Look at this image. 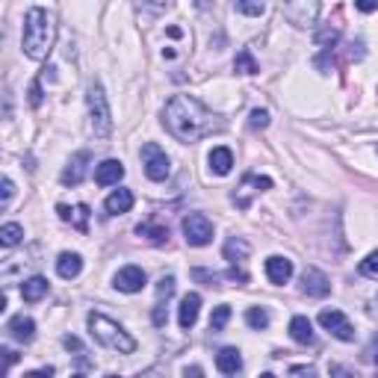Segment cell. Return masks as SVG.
<instances>
[{
  "label": "cell",
  "mask_w": 378,
  "mask_h": 378,
  "mask_svg": "<svg viewBox=\"0 0 378 378\" xmlns=\"http://www.w3.org/2000/svg\"><path fill=\"white\" fill-rule=\"evenodd\" d=\"M163 125L172 136L183 145L198 142V139L210 136V133H219L225 127L222 118L213 110H207V106L198 98H192V94H174L163 110Z\"/></svg>",
  "instance_id": "1"
},
{
  "label": "cell",
  "mask_w": 378,
  "mask_h": 378,
  "mask_svg": "<svg viewBox=\"0 0 378 378\" xmlns=\"http://www.w3.org/2000/svg\"><path fill=\"white\" fill-rule=\"evenodd\" d=\"M53 38H57V21L48 9L42 6H33L27 9L24 15V33H21V50L24 57H30L36 62H42L50 48H53Z\"/></svg>",
  "instance_id": "2"
},
{
  "label": "cell",
  "mask_w": 378,
  "mask_h": 378,
  "mask_svg": "<svg viewBox=\"0 0 378 378\" xmlns=\"http://www.w3.org/2000/svg\"><path fill=\"white\" fill-rule=\"evenodd\" d=\"M89 331L101 346L113 349V352H118V355H133L136 352V340H133V337L121 328L115 319L98 314V310H92L89 314Z\"/></svg>",
  "instance_id": "3"
},
{
  "label": "cell",
  "mask_w": 378,
  "mask_h": 378,
  "mask_svg": "<svg viewBox=\"0 0 378 378\" xmlns=\"http://www.w3.org/2000/svg\"><path fill=\"white\" fill-rule=\"evenodd\" d=\"M86 106H89V127L94 133V139H110L113 133V113H110V101H106V92L98 80L89 83L86 92Z\"/></svg>",
  "instance_id": "4"
},
{
  "label": "cell",
  "mask_w": 378,
  "mask_h": 378,
  "mask_svg": "<svg viewBox=\"0 0 378 378\" xmlns=\"http://www.w3.org/2000/svg\"><path fill=\"white\" fill-rule=\"evenodd\" d=\"M281 12L293 27H314L319 21L322 4L319 0H281Z\"/></svg>",
  "instance_id": "5"
},
{
  "label": "cell",
  "mask_w": 378,
  "mask_h": 378,
  "mask_svg": "<svg viewBox=\"0 0 378 378\" xmlns=\"http://www.w3.org/2000/svg\"><path fill=\"white\" fill-rule=\"evenodd\" d=\"M142 166H145V174L151 181H166L169 178V172H172V163H169V157H166V151L160 145H154V142H148V145H142Z\"/></svg>",
  "instance_id": "6"
},
{
  "label": "cell",
  "mask_w": 378,
  "mask_h": 378,
  "mask_svg": "<svg viewBox=\"0 0 378 378\" xmlns=\"http://www.w3.org/2000/svg\"><path fill=\"white\" fill-rule=\"evenodd\" d=\"M181 227H183V237H186L189 246L201 248V246H210L213 242V222L204 213H189Z\"/></svg>",
  "instance_id": "7"
},
{
  "label": "cell",
  "mask_w": 378,
  "mask_h": 378,
  "mask_svg": "<svg viewBox=\"0 0 378 378\" xmlns=\"http://www.w3.org/2000/svg\"><path fill=\"white\" fill-rule=\"evenodd\" d=\"M319 326L326 328V331H331L337 340H343V343H349V340H355V328H352V322H349L340 310H322L319 314Z\"/></svg>",
  "instance_id": "8"
},
{
  "label": "cell",
  "mask_w": 378,
  "mask_h": 378,
  "mask_svg": "<svg viewBox=\"0 0 378 378\" xmlns=\"http://www.w3.org/2000/svg\"><path fill=\"white\" fill-rule=\"evenodd\" d=\"M148 284V275H145V269L142 266H121L115 278H113V287L121 290V293H142V287Z\"/></svg>",
  "instance_id": "9"
},
{
  "label": "cell",
  "mask_w": 378,
  "mask_h": 378,
  "mask_svg": "<svg viewBox=\"0 0 378 378\" xmlns=\"http://www.w3.org/2000/svg\"><path fill=\"white\" fill-rule=\"evenodd\" d=\"M302 293L310 295V299H326V295L331 293L328 275L322 272V269H316V266H307L302 272Z\"/></svg>",
  "instance_id": "10"
},
{
  "label": "cell",
  "mask_w": 378,
  "mask_h": 378,
  "mask_svg": "<svg viewBox=\"0 0 378 378\" xmlns=\"http://www.w3.org/2000/svg\"><path fill=\"white\" fill-rule=\"evenodd\" d=\"M198 310H201V295L198 293H186L181 299V307H178V326L183 331H189L198 322Z\"/></svg>",
  "instance_id": "11"
},
{
  "label": "cell",
  "mask_w": 378,
  "mask_h": 378,
  "mask_svg": "<svg viewBox=\"0 0 378 378\" xmlns=\"http://www.w3.org/2000/svg\"><path fill=\"white\" fill-rule=\"evenodd\" d=\"M89 160H92V154H89V151L74 154V157L69 160V166L62 169V178H59V181H62L65 186H77L80 181L86 178V163H89Z\"/></svg>",
  "instance_id": "12"
},
{
  "label": "cell",
  "mask_w": 378,
  "mask_h": 378,
  "mask_svg": "<svg viewBox=\"0 0 378 378\" xmlns=\"http://www.w3.org/2000/svg\"><path fill=\"white\" fill-rule=\"evenodd\" d=\"M125 178V163L121 160H104L101 166H94V183L98 186H113Z\"/></svg>",
  "instance_id": "13"
},
{
  "label": "cell",
  "mask_w": 378,
  "mask_h": 378,
  "mask_svg": "<svg viewBox=\"0 0 378 378\" xmlns=\"http://www.w3.org/2000/svg\"><path fill=\"white\" fill-rule=\"evenodd\" d=\"M266 278L272 281V284H287L293 278V260L287 258H281V254H272V258L266 260Z\"/></svg>",
  "instance_id": "14"
},
{
  "label": "cell",
  "mask_w": 378,
  "mask_h": 378,
  "mask_svg": "<svg viewBox=\"0 0 378 378\" xmlns=\"http://www.w3.org/2000/svg\"><path fill=\"white\" fill-rule=\"evenodd\" d=\"M6 331L15 337L18 343H30L33 337H36V322L30 316H24V314H15V316L6 322Z\"/></svg>",
  "instance_id": "15"
},
{
  "label": "cell",
  "mask_w": 378,
  "mask_h": 378,
  "mask_svg": "<svg viewBox=\"0 0 378 378\" xmlns=\"http://www.w3.org/2000/svg\"><path fill=\"white\" fill-rule=\"evenodd\" d=\"M207 163H210V172H213V174L225 178V174L234 169V151H231V148H225V145L213 148L210 157H207Z\"/></svg>",
  "instance_id": "16"
},
{
  "label": "cell",
  "mask_w": 378,
  "mask_h": 378,
  "mask_svg": "<svg viewBox=\"0 0 378 378\" xmlns=\"http://www.w3.org/2000/svg\"><path fill=\"white\" fill-rule=\"evenodd\" d=\"M48 290H50V284H48V278H42V275H33V278H27L24 284H21V299L24 302H42L45 295H48Z\"/></svg>",
  "instance_id": "17"
},
{
  "label": "cell",
  "mask_w": 378,
  "mask_h": 378,
  "mask_svg": "<svg viewBox=\"0 0 378 378\" xmlns=\"http://www.w3.org/2000/svg\"><path fill=\"white\" fill-rule=\"evenodd\" d=\"M216 370H219L222 375H237V372L242 370V355H239V349H234V346L222 349V352L216 355Z\"/></svg>",
  "instance_id": "18"
},
{
  "label": "cell",
  "mask_w": 378,
  "mask_h": 378,
  "mask_svg": "<svg viewBox=\"0 0 378 378\" xmlns=\"http://www.w3.org/2000/svg\"><path fill=\"white\" fill-rule=\"evenodd\" d=\"M57 272H59V278H65V281L77 278L80 272H83V258H80V254H74V251H62L59 260H57Z\"/></svg>",
  "instance_id": "19"
},
{
  "label": "cell",
  "mask_w": 378,
  "mask_h": 378,
  "mask_svg": "<svg viewBox=\"0 0 378 378\" xmlns=\"http://www.w3.org/2000/svg\"><path fill=\"white\" fill-rule=\"evenodd\" d=\"M130 207H133V192L130 189H115V192L104 201V210L110 216H121V213H127Z\"/></svg>",
  "instance_id": "20"
},
{
  "label": "cell",
  "mask_w": 378,
  "mask_h": 378,
  "mask_svg": "<svg viewBox=\"0 0 378 378\" xmlns=\"http://www.w3.org/2000/svg\"><path fill=\"white\" fill-rule=\"evenodd\" d=\"M290 337L295 343H302V346L314 343V326H310V319L307 316H293L290 319Z\"/></svg>",
  "instance_id": "21"
},
{
  "label": "cell",
  "mask_w": 378,
  "mask_h": 378,
  "mask_svg": "<svg viewBox=\"0 0 378 378\" xmlns=\"http://www.w3.org/2000/svg\"><path fill=\"white\" fill-rule=\"evenodd\" d=\"M57 213H59V219H62V222H74L80 231H86V222H89V207H86V204H77L74 210H71V207H65V204H59Z\"/></svg>",
  "instance_id": "22"
},
{
  "label": "cell",
  "mask_w": 378,
  "mask_h": 378,
  "mask_svg": "<svg viewBox=\"0 0 378 378\" xmlns=\"http://www.w3.org/2000/svg\"><path fill=\"white\" fill-rule=\"evenodd\" d=\"M248 251L251 248H248V242L242 237H231L225 242V260H231V263H242L248 258Z\"/></svg>",
  "instance_id": "23"
},
{
  "label": "cell",
  "mask_w": 378,
  "mask_h": 378,
  "mask_svg": "<svg viewBox=\"0 0 378 378\" xmlns=\"http://www.w3.org/2000/svg\"><path fill=\"white\" fill-rule=\"evenodd\" d=\"M234 71H237V74H258V71H260V65H258V59L251 57V50H248V48H242V50L237 53Z\"/></svg>",
  "instance_id": "24"
},
{
  "label": "cell",
  "mask_w": 378,
  "mask_h": 378,
  "mask_svg": "<svg viewBox=\"0 0 378 378\" xmlns=\"http://www.w3.org/2000/svg\"><path fill=\"white\" fill-rule=\"evenodd\" d=\"M21 239H24V227L18 222H6L4 227H0V246L12 248V246H18Z\"/></svg>",
  "instance_id": "25"
},
{
  "label": "cell",
  "mask_w": 378,
  "mask_h": 378,
  "mask_svg": "<svg viewBox=\"0 0 378 378\" xmlns=\"http://www.w3.org/2000/svg\"><path fill=\"white\" fill-rule=\"evenodd\" d=\"M136 234L139 237H148L151 242H166L169 239V227H163V225H154V222H142V225H136Z\"/></svg>",
  "instance_id": "26"
},
{
  "label": "cell",
  "mask_w": 378,
  "mask_h": 378,
  "mask_svg": "<svg viewBox=\"0 0 378 378\" xmlns=\"http://www.w3.org/2000/svg\"><path fill=\"white\" fill-rule=\"evenodd\" d=\"M246 322H248V328L263 331V328L269 326V314H266V307H248V310H246Z\"/></svg>",
  "instance_id": "27"
},
{
  "label": "cell",
  "mask_w": 378,
  "mask_h": 378,
  "mask_svg": "<svg viewBox=\"0 0 378 378\" xmlns=\"http://www.w3.org/2000/svg\"><path fill=\"white\" fill-rule=\"evenodd\" d=\"M234 9L239 12V15H248V18H258L263 15V0H234Z\"/></svg>",
  "instance_id": "28"
},
{
  "label": "cell",
  "mask_w": 378,
  "mask_h": 378,
  "mask_svg": "<svg viewBox=\"0 0 378 378\" xmlns=\"http://www.w3.org/2000/svg\"><path fill=\"white\" fill-rule=\"evenodd\" d=\"M337 42H340V30L337 27H322L316 33V48H334Z\"/></svg>",
  "instance_id": "29"
},
{
  "label": "cell",
  "mask_w": 378,
  "mask_h": 378,
  "mask_svg": "<svg viewBox=\"0 0 378 378\" xmlns=\"http://www.w3.org/2000/svg\"><path fill=\"white\" fill-rule=\"evenodd\" d=\"M358 272H360L363 278H372V281H378V251L367 254V258H363V260H360V266H358Z\"/></svg>",
  "instance_id": "30"
},
{
  "label": "cell",
  "mask_w": 378,
  "mask_h": 378,
  "mask_svg": "<svg viewBox=\"0 0 378 378\" xmlns=\"http://www.w3.org/2000/svg\"><path fill=\"white\" fill-rule=\"evenodd\" d=\"M227 319H231V307L219 304V307L213 310V316H210V331H222L227 326Z\"/></svg>",
  "instance_id": "31"
},
{
  "label": "cell",
  "mask_w": 378,
  "mask_h": 378,
  "mask_svg": "<svg viewBox=\"0 0 378 378\" xmlns=\"http://www.w3.org/2000/svg\"><path fill=\"white\" fill-rule=\"evenodd\" d=\"M248 127H251V130H263V127H269V110H251V115H248Z\"/></svg>",
  "instance_id": "32"
},
{
  "label": "cell",
  "mask_w": 378,
  "mask_h": 378,
  "mask_svg": "<svg viewBox=\"0 0 378 378\" xmlns=\"http://www.w3.org/2000/svg\"><path fill=\"white\" fill-rule=\"evenodd\" d=\"M174 293V275H166V278H160L157 284V295H160V302L169 299V295Z\"/></svg>",
  "instance_id": "33"
},
{
  "label": "cell",
  "mask_w": 378,
  "mask_h": 378,
  "mask_svg": "<svg viewBox=\"0 0 378 378\" xmlns=\"http://www.w3.org/2000/svg\"><path fill=\"white\" fill-rule=\"evenodd\" d=\"M151 322H154L157 328H166V322H169V314H166V304H163V302H157L154 314H151Z\"/></svg>",
  "instance_id": "34"
},
{
  "label": "cell",
  "mask_w": 378,
  "mask_h": 378,
  "mask_svg": "<svg viewBox=\"0 0 378 378\" xmlns=\"http://www.w3.org/2000/svg\"><path fill=\"white\" fill-rule=\"evenodd\" d=\"M0 186H4V198H0V207H9L12 195H15V183H12L9 178H4V181H0Z\"/></svg>",
  "instance_id": "35"
},
{
  "label": "cell",
  "mask_w": 378,
  "mask_h": 378,
  "mask_svg": "<svg viewBox=\"0 0 378 378\" xmlns=\"http://www.w3.org/2000/svg\"><path fill=\"white\" fill-rule=\"evenodd\" d=\"M30 106H42V80L30 83Z\"/></svg>",
  "instance_id": "36"
},
{
  "label": "cell",
  "mask_w": 378,
  "mask_h": 378,
  "mask_svg": "<svg viewBox=\"0 0 378 378\" xmlns=\"http://www.w3.org/2000/svg\"><path fill=\"white\" fill-rule=\"evenodd\" d=\"M192 278H195V281H207V287H213V284L219 281V275L207 272V269H192Z\"/></svg>",
  "instance_id": "37"
},
{
  "label": "cell",
  "mask_w": 378,
  "mask_h": 378,
  "mask_svg": "<svg viewBox=\"0 0 378 378\" xmlns=\"http://www.w3.org/2000/svg\"><path fill=\"white\" fill-rule=\"evenodd\" d=\"M62 346H65V349H69V352H77V355H86V352H83V343H80V340H77V337H65V340H62Z\"/></svg>",
  "instance_id": "38"
},
{
  "label": "cell",
  "mask_w": 378,
  "mask_h": 378,
  "mask_svg": "<svg viewBox=\"0 0 378 378\" xmlns=\"http://www.w3.org/2000/svg\"><path fill=\"white\" fill-rule=\"evenodd\" d=\"M227 278H231V281H239V284H246V281H248V275L242 272L239 266H231V269H227Z\"/></svg>",
  "instance_id": "39"
},
{
  "label": "cell",
  "mask_w": 378,
  "mask_h": 378,
  "mask_svg": "<svg viewBox=\"0 0 378 378\" xmlns=\"http://www.w3.org/2000/svg\"><path fill=\"white\" fill-rule=\"evenodd\" d=\"M355 6L360 12H375L378 9V0H355Z\"/></svg>",
  "instance_id": "40"
},
{
  "label": "cell",
  "mask_w": 378,
  "mask_h": 378,
  "mask_svg": "<svg viewBox=\"0 0 378 378\" xmlns=\"http://www.w3.org/2000/svg\"><path fill=\"white\" fill-rule=\"evenodd\" d=\"M367 360L378 363V334L372 337V343H370V349H367Z\"/></svg>",
  "instance_id": "41"
},
{
  "label": "cell",
  "mask_w": 378,
  "mask_h": 378,
  "mask_svg": "<svg viewBox=\"0 0 378 378\" xmlns=\"http://www.w3.org/2000/svg\"><path fill=\"white\" fill-rule=\"evenodd\" d=\"M314 367H290V375H314Z\"/></svg>",
  "instance_id": "42"
},
{
  "label": "cell",
  "mask_w": 378,
  "mask_h": 378,
  "mask_svg": "<svg viewBox=\"0 0 378 378\" xmlns=\"http://www.w3.org/2000/svg\"><path fill=\"white\" fill-rule=\"evenodd\" d=\"M0 352L6 355V367H12V363L18 360V352H12V349H0Z\"/></svg>",
  "instance_id": "43"
},
{
  "label": "cell",
  "mask_w": 378,
  "mask_h": 378,
  "mask_svg": "<svg viewBox=\"0 0 378 378\" xmlns=\"http://www.w3.org/2000/svg\"><path fill=\"white\" fill-rule=\"evenodd\" d=\"M183 375H201V367H186Z\"/></svg>",
  "instance_id": "44"
}]
</instances>
